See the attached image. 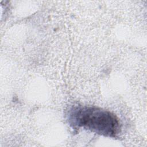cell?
<instances>
[{
	"label": "cell",
	"instance_id": "6da1fadb",
	"mask_svg": "<svg viewBox=\"0 0 147 147\" xmlns=\"http://www.w3.org/2000/svg\"><path fill=\"white\" fill-rule=\"evenodd\" d=\"M69 121L74 127L106 137H114L120 131L118 118L111 112L98 107H75L69 111Z\"/></svg>",
	"mask_w": 147,
	"mask_h": 147
}]
</instances>
